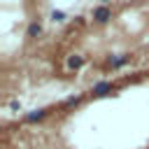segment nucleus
Masks as SVG:
<instances>
[{
    "label": "nucleus",
    "instance_id": "f257e3e1",
    "mask_svg": "<svg viewBox=\"0 0 149 149\" xmlns=\"http://www.w3.org/2000/svg\"><path fill=\"white\" fill-rule=\"evenodd\" d=\"M114 91H116V86H114L112 81H95L93 88H91V95H93V98H102V95H109V93H114Z\"/></svg>",
    "mask_w": 149,
    "mask_h": 149
},
{
    "label": "nucleus",
    "instance_id": "f03ea898",
    "mask_svg": "<svg viewBox=\"0 0 149 149\" xmlns=\"http://www.w3.org/2000/svg\"><path fill=\"white\" fill-rule=\"evenodd\" d=\"M109 19H112V9H109L107 5H98V7L93 9V21H95L98 26H105Z\"/></svg>",
    "mask_w": 149,
    "mask_h": 149
},
{
    "label": "nucleus",
    "instance_id": "7ed1b4c3",
    "mask_svg": "<svg viewBox=\"0 0 149 149\" xmlns=\"http://www.w3.org/2000/svg\"><path fill=\"white\" fill-rule=\"evenodd\" d=\"M49 116V107H40V109H30L26 116H23V121L26 123H35V121H42V119H47Z\"/></svg>",
    "mask_w": 149,
    "mask_h": 149
},
{
    "label": "nucleus",
    "instance_id": "20e7f679",
    "mask_svg": "<svg viewBox=\"0 0 149 149\" xmlns=\"http://www.w3.org/2000/svg\"><path fill=\"white\" fill-rule=\"evenodd\" d=\"M84 63H86V58H84L81 54H70V56H68V61H65L68 70H79Z\"/></svg>",
    "mask_w": 149,
    "mask_h": 149
},
{
    "label": "nucleus",
    "instance_id": "39448f33",
    "mask_svg": "<svg viewBox=\"0 0 149 149\" xmlns=\"http://www.w3.org/2000/svg\"><path fill=\"white\" fill-rule=\"evenodd\" d=\"M40 35H42V23H40V21H30L28 28H26V37H28V40H35V37H40Z\"/></svg>",
    "mask_w": 149,
    "mask_h": 149
},
{
    "label": "nucleus",
    "instance_id": "423d86ee",
    "mask_svg": "<svg viewBox=\"0 0 149 149\" xmlns=\"http://www.w3.org/2000/svg\"><path fill=\"white\" fill-rule=\"evenodd\" d=\"M128 61H130L128 54H119V56H112V58H109V65H112V68H123Z\"/></svg>",
    "mask_w": 149,
    "mask_h": 149
},
{
    "label": "nucleus",
    "instance_id": "0eeeda50",
    "mask_svg": "<svg viewBox=\"0 0 149 149\" xmlns=\"http://www.w3.org/2000/svg\"><path fill=\"white\" fill-rule=\"evenodd\" d=\"M81 100H84V95H81V93H77V95H70V98H65L63 107H65V109H70V107H77V105H81Z\"/></svg>",
    "mask_w": 149,
    "mask_h": 149
},
{
    "label": "nucleus",
    "instance_id": "6e6552de",
    "mask_svg": "<svg viewBox=\"0 0 149 149\" xmlns=\"http://www.w3.org/2000/svg\"><path fill=\"white\" fill-rule=\"evenodd\" d=\"M51 21H58V23H61V21H65V12L54 9V12H51Z\"/></svg>",
    "mask_w": 149,
    "mask_h": 149
},
{
    "label": "nucleus",
    "instance_id": "1a4fd4ad",
    "mask_svg": "<svg viewBox=\"0 0 149 149\" xmlns=\"http://www.w3.org/2000/svg\"><path fill=\"white\" fill-rule=\"evenodd\" d=\"M9 107H12V109H21V102H19V100H12Z\"/></svg>",
    "mask_w": 149,
    "mask_h": 149
},
{
    "label": "nucleus",
    "instance_id": "9d476101",
    "mask_svg": "<svg viewBox=\"0 0 149 149\" xmlns=\"http://www.w3.org/2000/svg\"><path fill=\"white\" fill-rule=\"evenodd\" d=\"M100 2H102V5H107V2H109V0H100Z\"/></svg>",
    "mask_w": 149,
    "mask_h": 149
}]
</instances>
